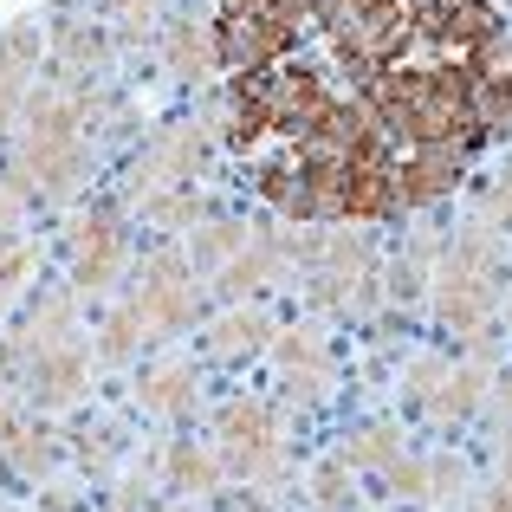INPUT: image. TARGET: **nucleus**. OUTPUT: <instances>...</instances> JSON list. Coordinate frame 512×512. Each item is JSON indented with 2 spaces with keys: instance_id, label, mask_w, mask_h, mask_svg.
Returning a JSON list of instances; mask_svg holds the SVG:
<instances>
[{
  "instance_id": "21",
  "label": "nucleus",
  "mask_w": 512,
  "mask_h": 512,
  "mask_svg": "<svg viewBox=\"0 0 512 512\" xmlns=\"http://www.w3.org/2000/svg\"><path fill=\"white\" fill-rule=\"evenodd\" d=\"M487 221L493 227H512V163H506V175H500V182H493V201H487Z\"/></svg>"
},
{
  "instance_id": "9",
  "label": "nucleus",
  "mask_w": 512,
  "mask_h": 512,
  "mask_svg": "<svg viewBox=\"0 0 512 512\" xmlns=\"http://www.w3.org/2000/svg\"><path fill=\"white\" fill-rule=\"evenodd\" d=\"M279 376L292 383V396H318L331 383V350L318 338V325H299L279 338Z\"/></svg>"
},
{
  "instance_id": "8",
  "label": "nucleus",
  "mask_w": 512,
  "mask_h": 512,
  "mask_svg": "<svg viewBox=\"0 0 512 512\" xmlns=\"http://www.w3.org/2000/svg\"><path fill=\"white\" fill-rule=\"evenodd\" d=\"M195 169H201V130H169V137L143 156L137 188H143V195H169V188L188 182Z\"/></svg>"
},
{
  "instance_id": "1",
  "label": "nucleus",
  "mask_w": 512,
  "mask_h": 512,
  "mask_svg": "<svg viewBox=\"0 0 512 512\" xmlns=\"http://www.w3.org/2000/svg\"><path fill=\"white\" fill-rule=\"evenodd\" d=\"M214 46L221 130L292 221L435 201L487 137V0H221Z\"/></svg>"
},
{
  "instance_id": "4",
  "label": "nucleus",
  "mask_w": 512,
  "mask_h": 512,
  "mask_svg": "<svg viewBox=\"0 0 512 512\" xmlns=\"http://www.w3.org/2000/svg\"><path fill=\"white\" fill-rule=\"evenodd\" d=\"M493 286H500V260L487 253V240L467 234L461 253L441 266V318L454 331H480L493 312Z\"/></svg>"
},
{
  "instance_id": "13",
  "label": "nucleus",
  "mask_w": 512,
  "mask_h": 512,
  "mask_svg": "<svg viewBox=\"0 0 512 512\" xmlns=\"http://www.w3.org/2000/svg\"><path fill=\"white\" fill-rule=\"evenodd\" d=\"M163 52H169V65L182 78H201L214 59H221V46H214V26L208 20H175L169 33H163Z\"/></svg>"
},
{
  "instance_id": "5",
  "label": "nucleus",
  "mask_w": 512,
  "mask_h": 512,
  "mask_svg": "<svg viewBox=\"0 0 512 512\" xmlns=\"http://www.w3.org/2000/svg\"><path fill=\"white\" fill-rule=\"evenodd\" d=\"M130 312H137V325L150 331V338L182 331L188 318H195V279H188V266L169 260V253H156V260L137 273V299H130Z\"/></svg>"
},
{
  "instance_id": "16",
  "label": "nucleus",
  "mask_w": 512,
  "mask_h": 512,
  "mask_svg": "<svg viewBox=\"0 0 512 512\" xmlns=\"http://www.w3.org/2000/svg\"><path fill=\"white\" fill-rule=\"evenodd\" d=\"M214 474H221V467H214L201 448H175L169 454V480L175 487H214Z\"/></svg>"
},
{
  "instance_id": "19",
  "label": "nucleus",
  "mask_w": 512,
  "mask_h": 512,
  "mask_svg": "<svg viewBox=\"0 0 512 512\" xmlns=\"http://www.w3.org/2000/svg\"><path fill=\"white\" fill-rule=\"evenodd\" d=\"M357 461H396V435H389V428H363L357 435Z\"/></svg>"
},
{
  "instance_id": "2",
  "label": "nucleus",
  "mask_w": 512,
  "mask_h": 512,
  "mask_svg": "<svg viewBox=\"0 0 512 512\" xmlns=\"http://www.w3.org/2000/svg\"><path fill=\"white\" fill-rule=\"evenodd\" d=\"M78 175H85V104L78 98H39L26 111L13 182L39 188V195H65Z\"/></svg>"
},
{
  "instance_id": "6",
  "label": "nucleus",
  "mask_w": 512,
  "mask_h": 512,
  "mask_svg": "<svg viewBox=\"0 0 512 512\" xmlns=\"http://www.w3.org/2000/svg\"><path fill=\"white\" fill-rule=\"evenodd\" d=\"M214 435H221V461L234 474H279V415L266 402H234Z\"/></svg>"
},
{
  "instance_id": "23",
  "label": "nucleus",
  "mask_w": 512,
  "mask_h": 512,
  "mask_svg": "<svg viewBox=\"0 0 512 512\" xmlns=\"http://www.w3.org/2000/svg\"><path fill=\"white\" fill-rule=\"evenodd\" d=\"M506 409H512V383H506Z\"/></svg>"
},
{
  "instance_id": "14",
  "label": "nucleus",
  "mask_w": 512,
  "mask_h": 512,
  "mask_svg": "<svg viewBox=\"0 0 512 512\" xmlns=\"http://www.w3.org/2000/svg\"><path fill=\"white\" fill-rule=\"evenodd\" d=\"M480 389H487V363H461V370L448 376V383L435 389V415L441 422H454V415H467L480 402Z\"/></svg>"
},
{
  "instance_id": "15",
  "label": "nucleus",
  "mask_w": 512,
  "mask_h": 512,
  "mask_svg": "<svg viewBox=\"0 0 512 512\" xmlns=\"http://www.w3.org/2000/svg\"><path fill=\"white\" fill-rule=\"evenodd\" d=\"M240 247H247V227H240V221H208L195 234V260L208 266V273H214V266H227Z\"/></svg>"
},
{
  "instance_id": "17",
  "label": "nucleus",
  "mask_w": 512,
  "mask_h": 512,
  "mask_svg": "<svg viewBox=\"0 0 512 512\" xmlns=\"http://www.w3.org/2000/svg\"><path fill=\"white\" fill-rule=\"evenodd\" d=\"M137 338H143V325H137V312H130V305H124V312H111V325H104V357H111V363H124L130 357V350H137Z\"/></svg>"
},
{
  "instance_id": "12",
  "label": "nucleus",
  "mask_w": 512,
  "mask_h": 512,
  "mask_svg": "<svg viewBox=\"0 0 512 512\" xmlns=\"http://www.w3.org/2000/svg\"><path fill=\"white\" fill-rule=\"evenodd\" d=\"M214 363H247L253 350H266V312H227L208 325Z\"/></svg>"
},
{
  "instance_id": "3",
  "label": "nucleus",
  "mask_w": 512,
  "mask_h": 512,
  "mask_svg": "<svg viewBox=\"0 0 512 512\" xmlns=\"http://www.w3.org/2000/svg\"><path fill=\"white\" fill-rule=\"evenodd\" d=\"M20 357L39 402H72L85 389V350H78V331H72V305L59 292L39 299V312L20 325Z\"/></svg>"
},
{
  "instance_id": "20",
  "label": "nucleus",
  "mask_w": 512,
  "mask_h": 512,
  "mask_svg": "<svg viewBox=\"0 0 512 512\" xmlns=\"http://www.w3.org/2000/svg\"><path fill=\"white\" fill-rule=\"evenodd\" d=\"M111 13H117V26H124V33H143V26H150V13H156V0H111Z\"/></svg>"
},
{
  "instance_id": "11",
  "label": "nucleus",
  "mask_w": 512,
  "mask_h": 512,
  "mask_svg": "<svg viewBox=\"0 0 512 512\" xmlns=\"http://www.w3.org/2000/svg\"><path fill=\"white\" fill-rule=\"evenodd\" d=\"M143 402H150L156 415H169V422L195 415V363H182V357L150 363V376H143Z\"/></svg>"
},
{
  "instance_id": "7",
  "label": "nucleus",
  "mask_w": 512,
  "mask_h": 512,
  "mask_svg": "<svg viewBox=\"0 0 512 512\" xmlns=\"http://www.w3.org/2000/svg\"><path fill=\"white\" fill-rule=\"evenodd\" d=\"M117 273H124V227H117L111 208H85L72 221V279L85 292H98Z\"/></svg>"
},
{
  "instance_id": "10",
  "label": "nucleus",
  "mask_w": 512,
  "mask_h": 512,
  "mask_svg": "<svg viewBox=\"0 0 512 512\" xmlns=\"http://www.w3.org/2000/svg\"><path fill=\"white\" fill-rule=\"evenodd\" d=\"M39 33L33 26H13L7 39H0V130L20 117V98H26V78H33V59H39Z\"/></svg>"
},
{
  "instance_id": "18",
  "label": "nucleus",
  "mask_w": 512,
  "mask_h": 512,
  "mask_svg": "<svg viewBox=\"0 0 512 512\" xmlns=\"http://www.w3.org/2000/svg\"><path fill=\"white\" fill-rule=\"evenodd\" d=\"M20 273H26V247L20 240H0V305H7L13 286H20Z\"/></svg>"
},
{
  "instance_id": "22",
  "label": "nucleus",
  "mask_w": 512,
  "mask_h": 512,
  "mask_svg": "<svg viewBox=\"0 0 512 512\" xmlns=\"http://www.w3.org/2000/svg\"><path fill=\"white\" fill-rule=\"evenodd\" d=\"M318 500H325V506H344L350 500V487H344L338 467H325V474H318Z\"/></svg>"
}]
</instances>
